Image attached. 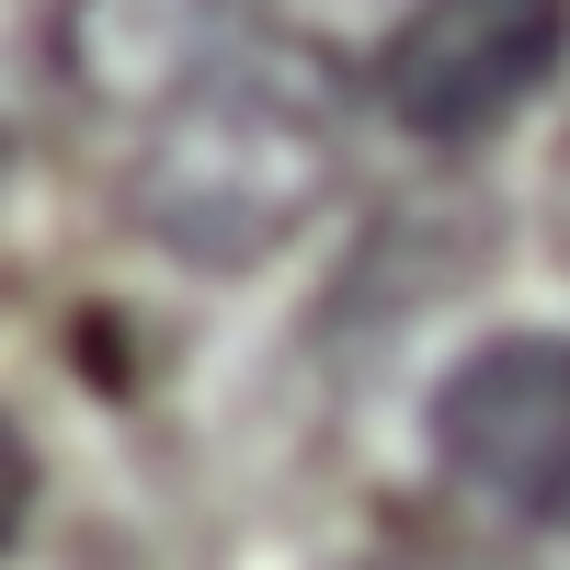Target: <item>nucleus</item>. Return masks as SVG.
I'll use <instances>...</instances> for the list:
<instances>
[{"instance_id": "1", "label": "nucleus", "mask_w": 570, "mask_h": 570, "mask_svg": "<svg viewBox=\"0 0 570 570\" xmlns=\"http://www.w3.org/2000/svg\"><path fill=\"white\" fill-rule=\"evenodd\" d=\"M343 171V104H331V69L308 46H252L217 91H195L171 126L137 137L126 171V217L149 228L160 252L240 274L263 252H285L308 228V206Z\"/></svg>"}, {"instance_id": "2", "label": "nucleus", "mask_w": 570, "mask_h": 570, "mask_svg": "<svg viewBox=\"0 0 570 570\" xmlns=\"http://www.w3.org/2000/svg\"><path fill=\"white\" fill-rule=\"evenodd\" d=\"M570 58V0H411L376 46V115L422 149H468L525 115Z\"/></svg>"}, {"instance_id": "3", "label": "nucleus", "mask_w": 570, "mask_h": 570, "mask_svg": "<svg viewBox=\"0 0 570 570\" xmlns=\"http://www.w3.org/2000/svg\"><path fill=\"white\" fill-rule=\"evenodd\" d=\"M434 456L456 491H480L525 525H570V343L502 331L434 389Z\"/></svg>"}, {"instance_id": "4", "label": "nucleus", "mask_w": 570, "mask_h": 570, "mask_svg": "<svg viewBox=\"0 0 570 570\" xmlns=\"http://www.w3.org/2000/svg\"><path fill=\"white\" fill-rule=\"evenodd\" d=\"M263 35V0H58V91L80 115H137V126H171L195 91H217L228 69L252 58Z\"/></svg>"}, {"instance_id": "5", "label": "nucleus", "mask_w": 570, "mask_h": 570, "mask_svg": "<svg viewBox=\"0 0 570 570\" xmlns=\"http://www.w3.org/2000/svg\"><path fill=\"white\" fill-rule=\"evenodd\" d=\"M376 570H502V559H480V548H445V537H400Z\"/></svg>"}]
</instances>
